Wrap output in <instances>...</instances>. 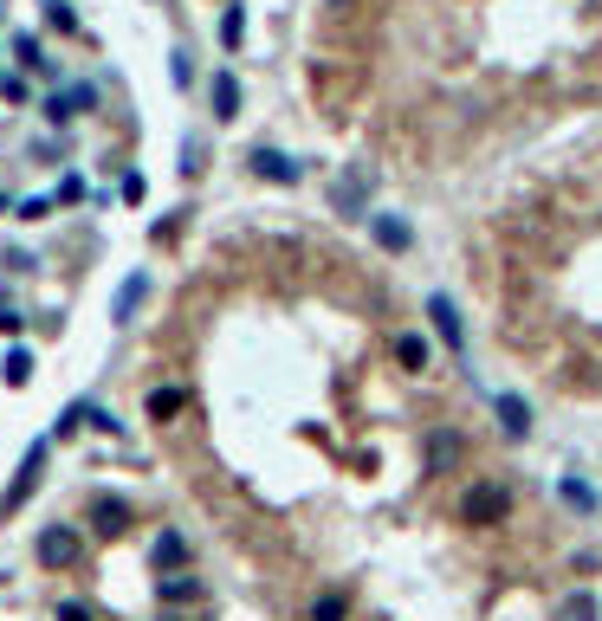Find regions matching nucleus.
Returning a JSON list of instances; mask_svg holds the SVG:
<instances>
[{
	"label": "nucleus",
	"instance_id": "12",
	"mask_svg": "<svg viewBox=\"0 0 602 621\" xmlns=\"http://www.w3.org/2000/svg\"><path fill=\"white\" fill-rule=\"evenodd\" d=\"M156 596L169 602V609H182V602H195V596H201V583H195V576H188V570H169V576H162V583H156Z\"/></svg>",
	"mask_w": 602,
	"mask_h": 621
},
{
	"label": "nucleus",
	"instance_id": "7",
	"mask_svg": "<svg viewBox=\"0 0 602 621\" xmlns=\"http://www.w3.org/2000/svg\"><path fill=\"white\" fill-rule=\"evenodd\" d=\"M428 317H434V330L447 337V350H460V311H454V298L434 292V298H428Z\"/></svg>",
	"mask_w": 602,
	"mask_h": 621
},
{
	"label": "nucleus",
	"instance_id": "3",
	"mask_svg": "<svg viewBox=\"0 0 602 621\" xmlns=\"http://www.w3.org/2000/svg\"><path fill=\"white\" fill-rule=\"evenodd\" d=\"M39 473H46V440H39V447H26V460H20V479L7 486V499H0V512H20V505H26V499L39 492Z\"/></svg>",
	"mask_w": 602,
	"mask_h": 621
},
{
	"label": "nucleus",
	"instance_id": "24",
	"mask_svg": "<svg viewBox=\"0 0 602 621\" xmlns=\"http://www.w3.org/2000/svg\"><path fill=\"white\" fill-rule=\"evenodd\" d=\"M20 324H26L20 311H0V337H20Z\"/></svg>",
	"mask_w": 602,
	"mask_h": 621
},
{
	"label": "nucleus",
	"instance_id": "10",
	"mask_svg": "<svg viewBox=\"0 0 602 621\" xmlns=\"http://www.w3.org/2000/svg\"><path fill=\"white\" fill-rule=\"evenodd\" d=\"M91 524H98L104 537H123V531H130V505H123V499H98V505H91Z\"/></svg>",
	"mask_w": 602,
	"mask_h": 621
},
{
	"label": "nucleus",
	"instance_id": "19",
	"mask_svg": "<svg viewBox=\"0 0 602 621\" xmlns=\"http://www.w3.org/2000/svg\"><path fill=\"white\" fill-rule=\"evenodd\" d=\"M0 376H7L13 389H20V382H33V356H26V350H7V363H0Z\"/></svg>",
	"mask_w": 602,
	"mask_h": 621
},
{
	"label": "nucleus",
	"instance_id": "22",
	"mask_svg": "<svg viewBox=\"0 0 602 621\" xmlns=\"http://www.w3.org/2000/svg\"><path fill=\"white\" fill-rule=\"evenodd\" d=\"M46 20L59 26V33H72V7H65V0H52V7H46Z\"/></svg>",
	"mask_w": 602,
	"mask_h": 621
},
{
	"label": "nucleus",
	"instance_id": "11",
	"mask_svg": "<svg viewBox=\"0 0 602 621\" xmlns=\"http://www.w3.org/2000/svg\"><path fill=\"white\" fill-rule=\"evenodd\" d=\"M363 195H369V169H350V175H344V182H337V188H331V201H337V207H344V214H363Z\"/></svg>",
	"mask_w": 602,
	"mask_h": 621
},
{
	"label": "nucleus",
	"instance_id": "2",
	"mask_svg": "<svg viewBox=\"0 0 602 621\" xmlns=\"http://www.w3.org/2000/svg\"><path fill=\"white\" fill-rule=\"evenodd\" d=\"M78 557H85V537H78L72 524H52V531H39V563H46V570H72Z\"/></svg>",
	"mask_w": 602,
	"mask_h": 621
},
{
	"label": "nucleus",
	"instance_id": "9",
	"mask_svg": "<svg viewBox=\"0 0 602 621\" xmlns=\"http://www.w3.org/2000/svg\"><path fill=\"white\" fill-rule=\"evenodd\" d=\"M143 298H149V272H130V279H123V292H117V305H111V317H117V324H130Z\"/></svg>",
	"mask_w": 602,
	"mask_h": 621
},
{
	"label": "nucleus",
	"instance_id": "13",
	"mask_svg": "<svg viewBox=\"0 0 602 621\" xmlns=\"http://www.w3.org/2000/svg\"><path fill=\"white\" fill-rule=\"evenodd\" d=\"M188 563V537L182 531H162L156 537V570H182Z\"/></svg>",
	"mask_w": 602,
	"mask_h": 621
},
{
	"label": "nucleus",
	"instance_id": "6",
	"mask_svg": "<svg viewBox=\"0 0 602 621\" xmlns=\"http://www.w3.org/2000/svg\"><path fill=\"white\" fill-rule=\"evenodd\" d=\"M208 98H214V123H234L240 117V78L234 72H214Z\"/></svg>",
	"mask_w": 602,
	"mask_h": 621
},
{
	"label": "nucleus",
	"instance_id": "14",
	"mask_svg": "<svg viewBox=\"0 0 602 621\" xmlns=\"http://www.w3.org/2000/svg\"><path fill=\"white\" fill-rule=\"evenodd\" d=\"M460 460V434H428V473H447Z\"/></svg>",
	"mask_w": 602,
	"mask_h": 621
},
{
	"label": "nucleus",
	"instance_id": "18",
	"mask_svg": "<svg viewBox=\"0 0 602 621\" xmlns=\"http://www.w3.org/2000/svg\"><path fill=\"white\" fill-rule=\"evenodd\" d=\"M240 39H246V13H240V0H234V7L221 13V46H227V52H240Z\"/></svg>",
	"mask_w": 602,
	"mask_h": 621
},
{
	"label": "nucleus",
	"instance_id": "1",
	"mask_svg": "<svg viewBox=\"0 0 602 621\" xmlns=\"http://www.w3.org/2000/svg\"><path fill=\"white\" fill-rule=\"evenodd\" d=\"M505 512H512V492H505V486H492V479H480V486H467V499H460V524H473V531L499 524Z\"/></svg>",
	"mask_w": 602,
	"mask_h": 621
},
{
	"label": "nucleus",
	"instance_id": "25",
	"mask_svg": "<svg viewBox=\"0 0 602 621\" xmlns=\"http://www.w3.org/2000/svg\"><path fill=\"white\" fill-rule=\"evenodd\" d=\"M162 621H188V615H175V609H162Z\"/></svg>",
	"mask_w": 602,
	"mask_h": 621
},
{
	"label": "nucleus",
	"instance_id": "23",
	"mask_svg": "<svg viewBox=\"0 0 602 621\" xmlns=\"http://www.w3.org/2000/svg\"><path fill=\"white\" fill-rule=\"evenodd\" d=\"M59 621H91V609L85 602H59Z\"/></svg>",
	"mask_w": 602,
	"mask_h": 621
},
{
	"label": "nucleus",
	"instance_id": "16",
	"mask_svg": "<svg viewBox=\"0 0 602 621\" xmlns=\"http://www.w3.org/2000/svg\"><path fill=\"white\" fill-rule=\"evenodd\" d=\"M182 402H188V395L182 389H149V421H169V414H182Z\"/></svg>",
	"mask_w": 602,
	"mask_h": 621
},
{
	"label": "nucleus",
	"instance_id": "17",
	"mask_svg": "<svg viewBox=\"0 0 602 621\" xmlns=\"http://www.w3.org/2000/svg\"><path fill=\"white\" fill-rule=\"evenodd\" d=\"M395 363H402V369H428V343L402 330V337H395Z\"/></svg>",
	"mask_w": 602,
	"mask_h": 621
},
{
	"label": "nucleus",
	"instance_id": "20",
	"mask_svg": "<svg viewBox=\"0 0 602 621\" xmlns=\"http://www.w3.org/2000/svg\"><path fill=\"white\" fill-rule=\"evenodd\" d=\"M557 492H564V505H570V512H596V492L583 486V479H564Z\"/></svg>",
	"mask_w": 602,
	"mask_h": 621
},
{
	"label": "nucleus",
	"instance_id": "21",
	"mask_svg": "<svg viewBox=\"0 0 602 621\" xmlns=\"http://www.w3.org/2000/svg\"><path fill=\"white\" fill-rule=\"evenodd\" d=\"M557 621H596V596H583V589H577V596L557 609Z\"/></svg>",
	"mask_w": 602,
	"mask_h": 621
},
{
	"label": "nucleus",
	"instance_id": "5",
	"mask_svg": "<svg viewBox=\"0 0 602 621\" xmlns=\"http://www.w3.org/2000/svg\"><path fill=\"white\" fill-rule=\"evenodd\" d=\"M369 233H376L382 253H408V246H415V227H408L402 214H369Z\"/></svg>",
	"mask_w": 602,
	"mask_h": 621
},
{
	"label": "nucleus",
	"instance_id": "15",
	"mask_svg": "<svg viewBox=\"0 0 602 621\" xmlns=\"http://www.w3.org/2000/svg\"><path fill=\"white\" fill-rule=\"evenodd\" d=\"M311 621H350V596L344 589H324V596L311 602Z\"/></svg>",
	"mask_w": 602,
	"mask_h": 621
},
{
	"label": "nucleus",
	"instance_id": "4",
	"mask_svg": "<svg viewBox=\"0 0 602 621\" xmlns=\"http://www.w3.org/2000/svg\"><path fill=\"white\" fill-rule=\"evenodd\" d=\"M246 162H253L259 182H279V188H292V182H298V162H292V156H279V149H266V143H259Z\"/></svg>",
	"mask_w": 602,
	"mask_h": 621
},
{
	"label": "nucleus",
	"instance_id": "8",
	"mask_svg": "<svg viewBox=\"0 0 602 621\" xmlns=\"http://www.w3.org/2000/svg\"><path fill=\"white\" fill-rule=\"evenodd\" d=\"M492 414H499V427H505L512 440H525V434H531V408L518 402V395H499V402H492Z\"/></svg>",
	"mask_w": 602,
	"mask_h": 621
}]
</instances>
